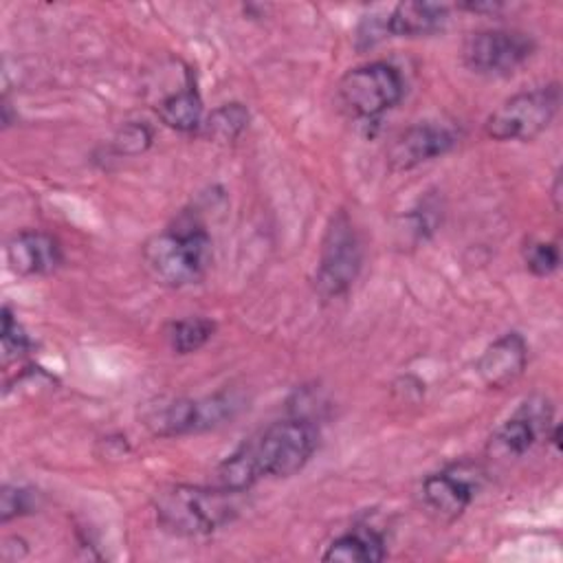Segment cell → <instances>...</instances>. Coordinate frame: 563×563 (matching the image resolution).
Wrapping results in <instances>:
<instances>
[{"label":"cell","instance_id":"obj_3","mask_svg":"<svg viewBox=\"0 0 563 563\" xmlns=\"http://www.w3.org/2000/svg\"><path fill=\"white\" fill-rule=\"evenodd\" d=\"M143 262L163 286L198 284L211 266V238L198 222H178L143 244Z\"/></svg>","mask_w":563,"mask_h":563},{"label":"cell","instance_id":"obj_9","mask_svg":"<svg viewBox=\"0 0 563 563\" xmlns=\"http://www.w3.org/2000/svg\"><path fill=\"white\" fill-rule=\"evenodd\" d=\"M457 143V134L442 123L424 121L402 130L387 150V163L396 172L411 169L424 161L446 154Z\"/></svg>","mask_w":563,"mask_h":563},{"label":"cell","instance_id":"obj_22","mask_svg":"<svg viewBox=\"0 0 563 563\" xmlns=\"http://www.w3.org/2000/svg\"><path fill=\"white\" fill-rule=\"evenodd\" d=\"M29 347H31V341L24 334L22 325L18 323V319H13L9 308H2V350H4V358L7 361L18 358Z\"/></svg>","mask_w":563,"mask_h":563},{"label":"cell","instance_id":"obj_19","mask_svg":"<svg viewBox=\"0 0 563 563\" xmlns=\"http://www.w3.org/2000/svg\"><path fill=\"white\" fill-rule=\"evenodd\" d=\"M523 262L532 275L548 277L559 268V262H561L559 246L545 240H530L523 246Z\"/></svg>","mask_w":563,"mask_h":563},{"label":"cell","instance_id":"obj_24","mask_svg":"<svg viewBox=\"0 0 563 563\" xmlns=\"http://www.w3.org/2000/svg\"><path fill=\"white\" fill-rule=\"evenodd\" d=\"M552 196H554V207H556V209H561V202H559V198H561V174H556V176H554Z\"/></svg>","mask_w":563,"mask_h":563},{"label":"cell","instance_id":"obj_16","mask_svg":"<svg viewBox=\"0 0 563 563\" xmlns=\"http://www.w3.org/2000/svg\"><path fill=\"white\" fill-rule=\"evenodd\" d=\"M543 420V413L534 411V405L526 402L517 416L506 420L493 435V446L504 455H523L537 440V422Z\"/></svg>","mask_w":563,"mask_h":563},{"label":"cell","instance_id":"obj_8","mask_svg":"<svg viewBox=\"0 0 563 563\" xmlns=\"http://www.w3.org/2000/svg\"><path fill=\"white\" fill-rule=\"evenodd\" d=\"M537 44L528 33L510 29H486L468 35L464 42L462 59L468 70L486 77L508 75L519 68Z\"/></svg>","mask_w":563,"mask_h":563},{"label":"cell","instance_id":"obj_17","mask_svg":"<svg viewBox=\"0 0 563 563\" xmlns=\"http://www.w3.org/2000/svg\"><path fill=\"white\" fill-rule=\"evenodd\" d=\"M249 119L251 114L244 103H222L202 119L200 132L213 143H231L246 130Z\"/></svg>","mask_w":563,"mask_h":563},{"label":"cell","instance_id":"obj_10","mask_svg":"<svg viewBox=\"0 0 563 563\" xmlns=\"http://www.w3.org/2000/svg\"><path fill=\"white\" fill-rule=\"evenodd\" d=\"M62 260L59 242L46 231L24 229L7 242V262L13 273L24 277L48 275L62 264Z\"/></svg>","mask_w":563,"mask_h":563},{"label":"cell","instance_id":"obj_20","mask_svg":"<svg viewBox=\"0 0 563 563\" xmlns=\"http://www.w3.org/2000/svg\"><path fill=\"white\" fill-rule=\"evenodd\" d=\"M37 508V495L24 486H2L0 493V521L7 523L15 517L29 515Z\"/></svg>","mask_w":563,"mask_h":563},{"label":"cell","instance_id":"obj_4","mask_svg":"<svg viewBox=\"0 0 563 563\" xmlns=\"http://www.w3.org/2000/svg\"><path fill=\"white\" fill-rule=\"evenodd\" d=\"M244 407L246 400L238 389H224L202 398H172L154 405L145 416V424L163 438L202 433L231 422Z\"/></svg>","mask_w":563,"mask_h":563},{"label":"cell","instance_id":"obj_7","mask_svg":"<svg viewBox=\"0 0 563 563\" xmlns=\"http://www.w3.org/2000/svg\"><path fill=\"white\" fill-rule=\"evenodd\" d=\"M339 101L356 119H376L391 110L405 95V81L396 66L369 62L350 68L339 81Z\"/></svg>","mask_w":563,"mask_h":563},{"label":"cell","instance_id":"obj_11","mask_svg":"<svg viewBox=\"0 0 563 563\" xmlns=\"http://www.w3.org/2000/svg\"><path fill=\"white\" fill-rule=\"evenodd\" d=\"M528 345L519 332H506L495 339L477 358V374L484 385L493 389H504L512 385L526 369Z\"/></svg>","mask_w":563,"mask_h":563},{"label":"cell","instance_id":"obj_14","mask_svg":"<svg viewBox=\"0 0 563 563\" xmlns=\"http://www.w3.org/2000/svg\"><path fill=\"white\" fill-rule=\"evenodd\" d=\"M385 539L372 528H354L336 537L321 554L328 563H380L385 559Z\"/></svg>","mask_w":563,"mask_h":563},{"label":"cell","instance_id":"obj_15","mask_svg":"<svg viewBox=\"0 0 563 563\" xmlns=\"http://www.w3.org/2000/svg\"><path fill=\"white\" fill-rule=\"evenodd\" d=\"M156 112L167 128L178 132H194L202 125V101L191 81L185 88L165 97L156 106Z\"/></svg>","mask_w":563,"mask_h":563},{"label":"cell","instance_id":"obj_21","mask_svg":"<svg viewBox=\"0 0 563 563\" xmlns=\"http://www.w3.org/2000/svg\"><path fill=\"white\" fill-rule=\"evenodd\" d=\"M152 145V130L143 121H128L114 136V150L125 156L145 152Z\"/></svg>","mask_w":563,"mask_h":563},{"label":"cell","instance_id":"obj_18","mask_svg":"<svg viewBox=\"0 0 563 563\" xmlns=\"http://www.w3.org/2000/svg\"><path fill=\"white\" fill-rule=\"evenodd\" d=\"M216 332V323L207 317H185L176 319L167 325L165 336L174 352L178 354H191L200 350Z\"/></svg>","mask_w":563,"mask_h":563},{"label":"cell","instance_id":"obj_23","mask_svg":"<svg viewBox=\"0 0 563 563\" xmlns=\"http://www.w3.org/2000/svg\"><path fill=\"white\" fill-rule=\"evenodd\" d=\"M462 9H468V11H475V13H484V11H499L501 4L499 2H464Z\"/></svg>","mask_w":563,"mask_h":563},{"label":"cell","instance_id":"obj_2","mask_svg":"<svg viewBox=\"0 0 563 563\" xmlns=\"http://www.w3.org/2000/svg\"><path fill=\"white\" fill-rule=\"evenodd\" d=\"M233 490L220 486L174 484L154 499L158 523L180 537H202L231 523L238 515Z\"/></svg>","mask_w":563,"mask_h":563},{"label":"cell","instance_id":"obj_12","mask_svg":"<svg viewBox=\"0 0 563 563\" xmlns=\"http://www.w3.org/2000/svg\"><path fill=\"white\" fill-rule=\"evenodd\" d=\"M473 495H475V486L471 477L462 473V466L431 473L422 482L424 504L444 521L457 519L473 501Z\"/></svg>","mask_w":563,"mask_h":563},{"label":"cell","instance_id":"obj_1","mask_svg":"<svg viewBox=\"0 0 563 563\" xmlns=\"http://www.w3.org/2000/svg\"><path fill=\"white\" fill-rule=\"evenodd\" d=\"M319 444V429L306 418L279 420L238 446L216 471V486L244 493L262 477L299 473Z\"/></svg>","mask_w":563,"mask_h":563},{"label":"cell","instance_id":"obj_5","mask_svg":"<svg viewBox=\"0 0 563 563\" xmlns=\"http://www.w3.org/2000/svg\"><path fill=\"white\" fill-rule=\"evenodd\" d=\"M363 262V249L358 233L350 220V216L339 209L330 216L317 273H314V288L323 299H334L347 292V288L354 284Z\"/></svg>","mask_w":563,"mask_h":563},{"label":"cell","instance_id":"obj_13","mask_svg":"<svg viewBox=\"0 0 563 563\" xmlns=\"http://www.w3.org/2000/svg\"><path fill=\"white\" fill-rule=\"evenodd\" d=\"M449 20V7L440 2H400L383 22V29L400 37L431 35L444 29Z\"/></svg>","mask_w":563,"mask_h":563},{"label":"cell","instance_id":"obj_6","mask_svg":"<svg viewBox=\"0 0 563 563\" xmlns=\"http://www.w3.org/2000/svg\"><path fill=\"white\" fill-rule=\"evenodd\" d=\"M559 84L523 90L506 99L499 108H495L488 114L484 130L495 141H530L552 123V119L559 112Z\"/></svg>","mask_w":563,"mask_h":563}]
</instances>
